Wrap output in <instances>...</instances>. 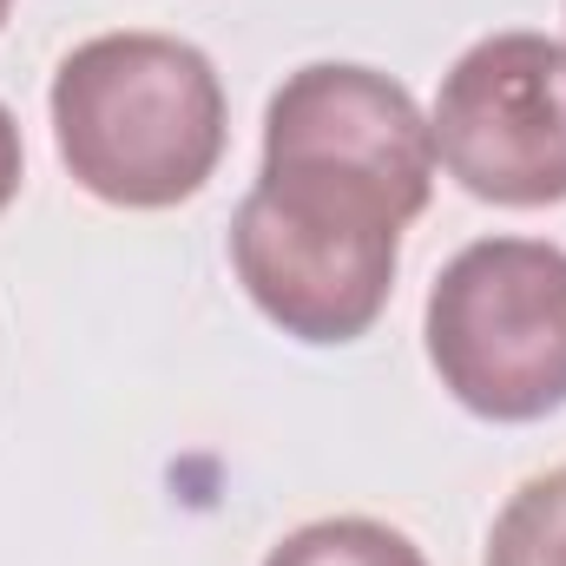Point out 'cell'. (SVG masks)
Returning <instances> with one entry per match:
<instances>
[{
    "label": "cell",
    "mask_w": 566,
    "mask_h": 566,
    "mask_svg": "<svg viewBox=\"0 0 566 566\" xmlns=\"http://www.w3.org/2000/svg\"><path fill=\"white\" fill-rule=\"evenodd\" d=\"M53 145L99 205L171 211L224 158V80L178 33H99L53 73Z\"/></svg>",
    "instance_id": "6da1fadb"
},
{
    "label": "cell",
    "mask_w": 566,
    "mask_h": 566,
    "mask_svg": "<svg viewBox=\"0 0 566 566\" xmlns=\"http://www.w3.org/2000/svg\"><path fill=\"white\" fill-rule=\"evenodd\" d=\"M231 264L283 336L356 343L389 310L402 264V218L323 178L258 171L231 218Z\"/></svg>",
    "instance_id": "7a4b0ae2"
},
{
    "label": "cell",
    "mask_w": 566,
    "mask_h": 566,
    "mask_svg": "<svg viewBox=\"0 0 566 566\" xmlns=\"http://www.w3.org/2000/svg\"><path fill=\"white\" fill-rule=\"evenodd\" d=\"M428 363L481 422H541L566 409V251L541 238H481L428 290Z\"/></svg>",
    "instance_id": "3957f363"
},
{
    "label": "cell",
    "mask_w": 566,
    "mask_h": 566,
    "mask_svg": "<svg viewBox=\"0 0 566 566\" xmlns=\"http://www.w3.org/2000/svg\"><path fill=\"white\" fill-rule=\"evenodd\" d=\"M428 139L441 171L481 198L541 211L566 198V46L547 33L474 40L434 93Z\"/></svg>",
    "instance_id": "277c9868"
},
{
    "label": "cell",
    "mask_w": 566,
    "mask_h": 566,
    "mask_svg": "<svg viewBox=\"0 0 566 566\" xmlns=\"http://www.w3.org/2000/svg\"><path fill=\"white\" fill-rule=\"evenodd\" d=\"M264 171L323 178L416 224L434 191V139L416 93L376 66L316 60L290 73L264 113Z\"/></svg>",
    "instance_id": "5b68a950"
},
{
    "label": "cell",
    "mask_w": 566,
    "mask_h": 566,
    "mask_svg": "<svg viewBox=\"0 0 566 566\" xmlns=\"http://www.w3.org/2000/svg\"><path fill=\"white\" fill-rule=\"evenodd\" d=\"M488 566H566V468L507 494L488 534Z\"/></svg>",
    "instance_id": "8992f818"
},
{
    "label": "cell",
    "mask_w": 566,
    "mask_h": 566,
    "mask_svg": "<svg viewBox=\"0 0 566 566\" xmlns=\"http://www.w3.org/2000/svg\"><path fill=\"white\" fill-rule=\"evenodd\" d=\"M264 566H428V560L422 547L409 534H396L389 521L336 514V521H310V527L283 534Z\"/></svg>",
    "instance_id": "52a82bcc"
},
{
    "label": "cell",
    "mask_w": 566,
    "mask_h": 566,
    "mask_svg": "<svg viewBox=\"0 0 566 566\" xmlns=\"http://www.w3.org/2000/svg\"><path fill=\"white\" fill-rule=\"evenodd\" d=\"M20 178H27V151H20V126H13V113L0 106V211L13 205Z\"/></svg>",
    "instance_id": "ba28073f"
},
{
    "label": "cell",
    "mask_w": 566,
    "mask_h": 566,
    "mask_svg": "<svg viewBox=\"0 0 566 566\" xmlns=\"http://www.w3.org/2000/svg\"><path fill=\"white\" fill-rule=\"evenodd\" d=\"M7 13H13V0H0V27H7Z\"/></svg>",
    "instance_id": "9c48e42d"
}]
</instances>
